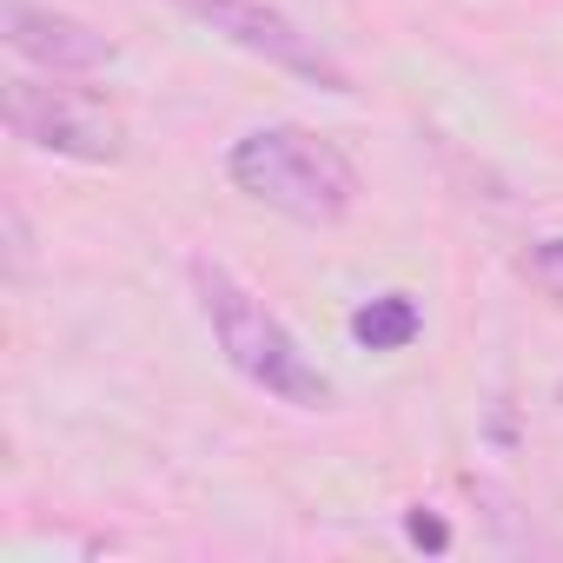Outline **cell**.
I'll list each match as a JSON object with an SVG mask.
<instances>
[{
	"label": "cell",
	"mask_w": 563,
	"mask_h": 563,
	"mask_svg": "<svg viewBox=\"0 0 563 563\" xmlns=\"http://www.w3.org/2000/svg\"><path fill=\"white\" fill-rule=\"evenodd\" d=\"M0 34H8V47L47 74H100L113 67V41L60 8H41V0H0Z\"/></svg>",
	"instance_id": "cell-5"
},
{
	"label": "cell",
	"mask_w": 563,
	"mask_h": 563,
	"mask_svg": "<svg viewBox=\"0 0 563 563\" xmlns=\"http://www.w3.org/2000/svg\"><path fill=\"white\" fill-rule=\"evenodd\" d=\"M192 292H199V312H206L225 365L245 385H258L278 405H299V411H325L339 398V385L312 365V352L286 332V319L265 312V299L252 286H239L219 258H192Z\"/></svg>",
	"instance_id": "cell-1"
},
{
	"label": "cell",
	"mask_w": 563,
	"mask_h": 563,
	"mask_svg": "<svg viewBox=\"0 0 563 563\" xmlns=\"http://www.w3.org/2000/svg\"><path fill=\"white\" fill-rule=\"evenodd\" d=\"M225 173H232V186L245 199L286 212L299 225H339L358 206V166L325 133H306L292 120L252 126L245 140H232Z\"/></svg>",
	"instance_id": "cell-2"
},
{
	"label": "cell",
	"mask_w": 563,
	"mask_h": 563,
	"mask_svg": "<svg viewBox=\"0 0 563 563\" xmlns=\"http://www.w3.org/2000/svg\"><path fill=\"white\" fill-rule=\"evenodd\" d=\"M418 332H424V312L411 292H378L352 312V339L365 352H405V345H418Z\"/></svg>",
	"instance_id": "cell-6"
},
{
	"label": "cell",
	"mask_w": 563,
	"mask_h": 563,
	"mask_svg": "<svg viewBox=\"0 0 563 563\" xmlns=\"http://www.w3.org/2000/svg\"><path fill=\"white\" fill-rule=\"evenodd\" d=\"M405 530H411V543H431V550H444V543H451V530H444L438 517H424V510H411V517H405Z\"/></svg>",
	"instance_id": "cell-8"
},
{
	"label": "cell",
	"mask_w": 563,
	"mask_h": 563,
	"mask_svg": "<svg viewBox=\"0 0 563 563\" xmlns=\"http://www.w3.org/2000/svg\"><path fill=\"white\" fill-rule=\"evenodd\" d=\"M179 14H192L199 27H212L219 41L272 60L278 74H292L306 87H325V93H352V74L319 47V34H306L286 8H272V0H173Z\"/></svg>",
	"instance_id": "cell-4"
},
{
	"label": "cell",
	"mask_w": 563,
	"mask_h": 563,
	"mask_svg": "<svg viewBox=\"0 0 563 563\" xmlns=\"http://www.w3.org/2000/svg\"><path fill=\"white\" fill-rule=\"evenodd\" d=\"M8 126L14 140L80 159V166H113L126 153V126L120 113L87 93V87H54V80H8Z\"/></svg>",
	"instance_id": "cell-3"
},
{
	"label": "cell",
	"mask_w": 563,
	"mask_h": 563,
	"mask_svg": "<svg viewBox=\"0 0 563 563\" xmlns=\"http://www.w3.org/2000/svg\"><path fill=\"white\" fill-rule=\"evenodd\" d=\"M530 278H537L550 299H563V239H543V245L530 252Z\"/></svg>",
	"instance_id": "cell-7"
}]
</instances>
